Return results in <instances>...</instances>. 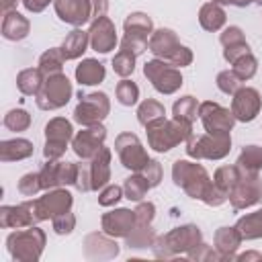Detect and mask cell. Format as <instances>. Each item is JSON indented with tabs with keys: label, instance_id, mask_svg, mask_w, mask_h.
Returning <instances> with one entry per match:
<instances>
[{
	"label": "cell",
	"instance_id": "cell-22",
	"mask_svg": "<svg viewBox=\"0 0 262 262\" xmlns=\"http://www.w3.org/2000/svg\"><path fill=\"white\" fill-rule=\"evenodd\" d=\"M111 160L113 154L108 147H100V151L90 160V182H92V190H100L106 184H111Z\"/></svg>",
	"mask_w": 262,
	"mask_h": 262
},
{
	"label": "cell",
	"instance_id": "cell-55",
	"mask_svg": "<svg viewBox=\"0 0 262 262\" xmlns=\"http://www.w3.org/2000/svg\"><path fill=\"white\" fill-rule=\"evenodd\" d=\"M80 192H90L92 190V182H90V166L88 164H78V178L74 184Z\"/></svg>",
	"mask_w": 262,
	"mask_h": 262
},
{
	"label": "cell",
	"instance_id": "cell-15",
	"mask_svg": "<svg viewBox=\"0 0 262 262\" xmlns=\"http://www.w3.org/2000/svg\"><path fill=\"white\" fill-rule=\"evenodd\" d=\"M260 108H262L260 92L252 86H242L231 96V113L239 123H252L260 115Z\"/></svg>",
	"mask_w": 262,
	"mask_h": 262
},
{
	"label": "cell",
	"instance_id": "cell-29",
	"mask_svg": "<svg viewBox=\"0 0 262 262\" xmlns=\"http://www.w3.org/2000/svg\"><path fill=\"white\" fill-rule=\"evenodd\" d=\"M227 23V14H225V8L217 2H205L199 10V25L209 31V33H217L225 27Z\"/></svg>",
	"mask_w": 262,
	"mask_h": 262
},
{
	"label": "cell",
	"instance_id": "cell-5",
	"mask_svg": "<svg viewBox=\"0 0 262 262\" xmlns=\"http://www.w3.org/2000/svg\"><path fill=\"white\" fill-rule=\"evenodd\" d=\"M184 145L190 160H223L231 151V135H215L207 131L201 135L192 133Z\"/></svg>",
	"mask_w": 262,
	"mask_h": 262
},
{
	"label": "cell",
	"instance_id": "cell-60",
	"mask_svg": "<svg viewBox=\"0 0 262 262\" xmlns=\"http://www.w3.org/2000/svg\"><path fill=\"white\" fill-rule=\"evenodd\" d=\"M23 2V0H0V8H2V14L10 12V10H16V4Z\"/></svg>",
	"mask_w": 262,
	"mask_h": 262
},
{
	"label": "cell",
	"instance_id": "cell-17",
	"mask_svg": "<svg viewBox=\"0 0 262 262\" xmlns=\"http://www.w3.org/2000/svg\"><path fill=\"white\" fill-rule=\"evenodd\" d=\"M90 35V47L96 53H111L117 45H119V37H117V27L108 16H98L90 23L88 29Z\"/></svg>",
	"mask_w": 262,
	"mask_h": 262
},
{
	"label": "cell",
	"instance_id": "cell-62",
	"mask_svg": "<svg viewBox=\"0 0 262 262\" xmlns=\"http://www.w3.org/2000/svg\"><path fill=\"white\" fill-rule=\"evenodd\" d=\"M254 4H258V6H262V0H254Z\"/></svg>",
	"mask_w": 262,
	"mask_h": 262
},
{
	"label": "cell",
	"instance_id": "cell-10",
	"mask_svg": "<svg viewBox=\"0 0 262 262\" xmlns=\"http://www.w3.org/2000/svg\"><path fill=\"white\" fill-rule=\"evenodd\" d=\"M115 151H117L121 164L131 172H141L145 168V164L151 160L147 156L141 139L131 131H123L115 137Z\"/></svg>",
	"mask_w": 262,
	"mask_h": 262
},
{
	"label": "cell",
	"instance_id": "cell-42",
	"mask_svg": "<svg viewBox=\"0 0 262 262\" xmlns=\"http://www.w3.org/2000/svg\"><path fill=\"white\" fill-rule=\"evenodd\" d=\"M231 70H233V74H235L242 82H248V80H252V78L256 76V72H258V59H256L252 53H248V55L239 57L237 61H233V63H231Z\"/></svg>",
	"mask_w": 262,
	"mask_h": 262
},
{
	"label": "cell",
	"instance_id": "cell-20",
	"mask_svg": "<svg viewBox=\"0 0 262 262\" xmlns=\"http://www.w3.org/2000/svg\"><path fill=\"white\" fill-rule=\"evenodd\" d=\"M53 8H55V14L59 16V20L66 25H72L74 29L92 20L90 0H55Z\"/></svg>",
	"mask_w": 262,
	"mask_h": 262
},
{
	"label": "cell",
	"instance_id": "cell-44",
	"mask_svg": "<svg viewBox=\"0 0 262 262\" xmlns=\"http://www.w3.org/2000/svg\"><path fill=\"white\" fill-rule=\"evenodd\" d=\"M215 82H217V88H219L223 94H229V96H233V94L242 88V80L233 74V70H221V72L217 74Z\"/></svg>",
	"mask_w": 262,
	"mask_h": 262
},
{
	"label": "cell",
	"instance_id": "cell-14",
	"mask_svg": "<svg viewBox=\"0 0 262 262\" xmlns=\"http://www.w3.org/2000/svg\"><path fill=\"white\" fill-rule=\"evenodd\" d=\"M104 139H106V129L102 123L82 127L78 133H74L72 149L80 160H92L104 145Z\"/></svg>",
	"mask_w": 262,
	"mask_h": 262
},
{
	"label": "cell",
	"instance_id": "cell-24",
	"mask_svg": "<svg viewBox=\"0 0 262 262\" xmlns=\"http://www.w3.org/2000/svg\"><path fill=\"white\" fill-rule=\"evenodd\" d=\"M2 37L6 41H23L31 33V20L23 16L18 10H10L2 14Z\"/></svg>",
	"mask_w": 262,
	"mask_h": 262
},
{
	"label": "cell",
	"instance_id": "cell-33",
	"mask_svg": "<svg viewBox=\"0 0 262 262\" xmlns=\"http://www.w3.org/2000/svg\"><path fill=\"white\" fill-rule=\"evenodd\" d=\"M235 166L242 172L260 174V170H262V147L260 145H254V143L252 145H244V149L237 156Z\"/></svg>",
	"mask_w": 262,
	"mask_h": 262
},
{
	"label": "cell",
	"instance_id": "cell-56",
	"mask_svg": "<svg viewBox=\"0 0 262 262\" xmlns=\"http://www.w3.org/2000/svg\"><path fill=\"white\" fill-rule=\"evenodd\" d=\"M119 47H121V49H127V51H131L133 55H141V53L147 49V43H145V41H137V39H129V37H123V39L119 41Z\"/></svg>",
	"mask_w": 262,
	"mask_h": 262
},
{
	"label": "cell",
	"instance_id": "cell-26",
	"mask_svg": "<svg viewBox=\"0 0 262 262\" xmlns=\"http://www.w3.org/2000/svg\"><path fill=\"white\" fill-rule=\"evenodd\" d=\"M88 45H90V35H88V31H84L82 27H76V29H72V31L66 35V39L61 41V53H63V57H66L68 61H74V59H80V57L86 53Z\"/></svg>",
	"mask_w": 262,
	"mask_h": 262
},
{
	"label": "cell",
	"instance_id": "cell-30",
	"mask_svg": "<svg viewBox=\"0 0 262 262\" xmlns=\"http://www.w3.org/2000/svg\"><path fill=\"white\" fill-rule=\"evenodd\" d=\"M43 82H45V74L41 72L39 66L37 68H25L16 74V88L25 96H37Z\"/></svg>",
	"mask_w": 262,
	"mask_h": 262
},
{
	"label": "cell",
	"instance_id": "cell-51",
	"mask_svg": "<svg viewBox=\"0 0 262 262\" xmlns=\"http://www.w3.org/2000/svg\"><path fill=\"white\" fill-rule=\"evenodd\" d=\"M205 205H209V207H221L225 201H227V192H223L213 180H211V184L207 186V190H205V194H203V199H201Z\"/></svg>",
	"mask_w": 262,
	"mask_h": 262
},
{
	"label": "cell",
	"instance_id": "cell-61",
	"mask_svg": "<svg viewBox=\"0 0 262 262\" xmlns=\"http://www.w3.org/2000/svg\"><path fill=\"white\" fill-rule=\"evenodd\" d=\"M235 260H239V262H248V260H262V254H258V252H246V254L235 256Z\"/></svg>",
	"mask_w": 262,
	"mask_h": 262
},
{
	"label": "cell",
	"instance_id": "cell-31",
	"mask_svg": "<svg viewBox=\"0 0 262 262\" xmlns=\"http://www.w3.org/2000/svg\"><path fill=\"white\" fill-rule=\"evenodd\" d=\"M235 229L239 231L242 239H246V242L260 239L262 237V209L239 217L237 223H235Z\"/></svg>",
	"mask_w": 262,
	"mask_h": 262
},
{
	"label": "cell",
	"instance_id": "cell-43",
	"mask_svg": "<svg viewBox=\"0 0 262 262\" xmlns=\"http://www.w3.org/2000/svg\"><path fill=\"white\" fill-rule=\"evenodd\" d=\"M39 180H41L43 190L57 188L59 186V160H47V164H43V168L39 170Z\"/></svg>",
	"mask_w": 262,
	"mask_h": 262
},
{
	"label": "cell",
	"instance_id": "cell-52",
	"mask_svg": "<svg viewBox=\"0 0 262 262\" xmlns=\"http://www.w3.org/2000/svg\"><path fill=\"white\" fill-rule=\"evenodd\" d=\"M244 41H246V35H244V31H242L237 25L225 27V29L221 31V35H219V43H221L223 47L235 45V43H244Z\"/></svg>",
	"mask_w": 262,
	"mask_h": 262
},
{
	"label": "cell",
	"instance_id": "cell-12",
	"mask_svg": "<svg viewBox=\"0 0 262 262\" xmlns=\"http://www.w3.org/2000/svg\"><path fill=\"white\" fill-rule=\"evenodd\" d=\"M231 207L235 211L242 209H250L254 205H258L262 201V178L260 174H248L239 170V178L235 182V186L229 190V199Z\"/></svg>",
	"mask_w": 262,
	"mask_h": 262
},
{
	"label": "cell",
	"instance_id": "cell-36",
	"mask_svg": "<svg viewBox=\"0 0 262 262\" xmlns=\"http://www.w3.org/2000/svg\"><path fill=\"white\" fill-rule=\"evenodd\" d=\"M149 188H151V186H149V182L145 180V176H143L141 172H133V174H131L129 178H125V182H123L125 199L133 201V203L143 201V196L147 194Z\"/></svg>",
	"mask_w": 262,
	"mask_h": 262
},
{
	"label": "cell",
	"instance_id": "cell-34",
	"mask_svg": "<svg viewBox=\"0 0 262 262\" xmlns=\"http://www.w3.org/2000/svg\"><path fill=\"white\" fill-rule=\"evenodd\" d=\"M158 233L151 225H135V229L125 237V246L129 250H145L151 248Z\"/></svg>",
	"mask_w": 262,
	"mask_h": 262
},
{
	"label": "cell",
	"instance_id": "cell-21",
	"mask_svg": "<svg viewBox=\"0 0 262 262\" xmlns=\"http://www.w3.org/2000/svg\"><path fill=\"white\" fill-rule=\"evenodd\" d=\"M180 41L176 37V33L172 29H156L147 41V51L154 53V57H160V59H168L176 49H178Z\"/></svg>",
	"mask_w": 262,
	"mask_h": 262
},
{
	"label": "cell",
	"instance_id": "cell-9",
	"mask_svg": "<svg viewBox=\"0 0 262 262\" xmlns=\"http://www.w3.org/2000/svg\"><path fill=\"white\" fill-rule=\"evenodd\" d=\"M74 139V127L66 117H53L45 125V160H59Z\"/></svg>",
	"mask_w": 262,
	"mask_h": 262
},
{
	"label": "cell",
	"instance_id": "cell-35",
	"mask_svg": "<svg viewBox=\"0 0 262 262\" xmlns=\"http://www.w3.org/2000/svg\"><path fill=\"white\" fill-rule=\"evenodd\" d=\"M137 121H139V125H143V127H147L149 123H154V121H158V119H162V117H166V106L160 102V100H156V98H145V100H141L139 102V106H137Z\"/></svg>",
	"mask_w": 262,
	"mask_h": 262
},
{
	"label": "cell",
	"instance_id": "cell-3",
	"mask_svg": "<svg viewBox=\"0 0 262 262\" xmlns=\"http://www.w3.org/2000/svg\"><path fill=\"white\" fill-rule=\"evenodd\" d=\"M45 242H47L45 231L37 225H31L8 233L6 250L10 258L16 262H37L45 250Z\"/></svg>",
	"mask_w": 262,
	"mask_h": 262
},
{
	"label": "cell",
	"instance_id": "cell-8",
	"mask_svg": "<svg viewBox=\"0 0 262 262\" xmlns=\"http://www.w3.org/2000/svg\"><path fill=\"white\" fill-rule=\"evenodd\" d=\"M80 102L74 108V121L82 127L102 123L111 113V98L106 92H80Z\"/></svg>",
	"mask_w": 262,
	"mask_h": 262
},
{
	"label": "cell",
	"instance_id": "cell-57",
	"mask_svg": "<svg viewBox=\"0 0 262 262\" xmlns=\"http://www.w3.org/2000/svg\"><path fill=\"white\" fill-rule=\"evenodd\" d=\"M51 2H55V0H23V6H25L29 12H33V14H39V12H43Z\"/></svg>",
	"mask_w": 262,
	"mask_h": 262
},
{
	"label": "cell",
	"instance_id": "cell-49",
	"mask_svg": "<svg viewBox=\"0 0 262 262\" xmlns=\"http://www.w3.org/2000/svg\"><path fill=\"white\" fill-rule=\"evenodd\" d=\"M186 258L188 260H196V262H211V260H223L221 258V254L215 250V248H211V246H207L205 242L201 244V246H196L190 254H186Z\"/></svg>",
	"mask_w": 262,
	"mask_h": 262
},
{
	"label": "cell",
	"instance_id": "cell-53",
	"mask_svg": "<svg viewBox=\"0 0 262 262\" xmlns=\"http://www.w3.org/2000/svg\"><path fill=\"white\" fill-rule=\"evenodd\" d=\"M141 174L145 176V180L149 182V186L156 188V186L162 182V176H164V172H162V164H160L158 160H149V162L145 164V168L141 170Z\"/></svg>",
	"mask_w": 262,
	"mask_h": 262
},
{
	"label": "cell",
	"instance_id": "cell-6",
	"mask_svg": "<svg viewBox=\"0 0 262 262\" xmlns=\"http://www.w3.org/2000/svg\"><path fill=\"white\" fill-rule=\"evenodd\" d=\"M143 76L151 82L154 90L164 94V96L176 94L182 88V82H184L180 70L174 68L172 63L160 59V57H154V59L143 63Z\"/></svg>",
	"mask_w": 262,
	"mask_h": 262
},
{
	"label": "cell",
	"instance_id": "cell-47",
	"mask_svg": "<svg viewBox=\"0 0 262 262\" xmlns=\"http://www.w3.org/2000/svg\"><path fill=\"white\" fill-rule=\"evenodd\" d=\"M51 227L57 235H70L76 229V215L72 211H66L51 219Z\"/></svg>",
	"mask_w": 262,
	"mask_h": 262
},
{
	"label": "cell",
	"instance_id": "cell-58",
	"mask_svg": "<svg viewBox=\"0 0 262 262\" xmlns=\"http://www.w3.org/2000/svg\"><path fill=\"white\" fill-rule=\"evenodd\" d=\"M90 6H92V20H94L98 16H106L108 0H90Z\"/></svg>",
	"mask_w": 262,
	"mask_h": 262
},
{
	"label": "cell",
	"instance_id": "cell-41",
	"mask_svg": "<svg viewBox=\"0 0 262 262\" xmlns=\"http://www.w3.org/2000/svg\"><path fill=\"white\" fill-rule=\"evenodd\" d=\"M4 127L8 131H14V133H20V131H27L31 127V115L25 111V108H10L4 119H2Z\"/></svg>",
	"mask_w": 262,
	"mask_h": 262
},
{
	"label": "cell",
	"instance_id": "cell-27",
	"mask_svg": "<svg viewBox=\"0 0 262 262\" xmlns=\"http://www.w3.org/2000/svg\"><path fill=\"white\" fill-rule=\"evenodd\" d=\"M74 76H76V82H78L80 86H96V84L104 82L106 70H104V66H102L98 59L86 57V59H82V61L76 66Z\"/></svg>",
	"mask_w": 262,
	"mask_h": 262
},
{
	"label": "cell",
	"instance_id": "cell-16",
	"mask_svg": "<svg viewBox=\"0 0 262 262\" xmlns=\"http://www.w3.org/2000/svg\"><path fill=\"white\" fill-rule=\"evenodd\" d=\"M39 223L35 215V199L18 205H2L0 207V227L2 229H23Z\"/></svg>",
	"mask_w": 262,
	"mask_h": 262
},
{
	"label": "cell",
	"instance_id": "cell-4",
	"mask_svg": "<svg viewBox=\"0 0 262 262\" xmlns=\"http://www.w3.org/2000/svg\"><path fill=\"white\" fill-rule=\"evenodd\" d=\"M172 180L178 188L186 192V196L201 201L207 186L211 184V176L205 166L196 164V160H176L172 164Z\"/></svg>",
	"mask_w": 262,
	"mask_h": 262
},
{
	"label": "cell",
	"instance_id": "cell-11",
	"mask_svg": "<svg viewBox=\"0 0 262 262\" xmlns=\"http://www.w3.org/2000/svg\"><path fill=\"white\" fill-rule=\"evenodd\" d=\"M199 119L203 123V129L215 135H231V129L237 123L231 108H225L213 100H205L199 104Z\"/></svg>",
	"mask_w": 262,
	"mask_h": 262
},
{
	"label": "cell",
	"instance_id": "cell-13",
	"mask_svg": "<svg viewBox=\"0 0 262 262\" xmlns=\"http://www.w3.org/2000/svg\"><path fill=\"white\" fill-rule=\"evenodd\" d=\"M72 205H74V196L66 186L49 188L45 190L43 196L35 199V215L39 221H47L66 211H72Z\"/></svg>",
	"mask_w": 262,
	"mask_h": 262
},
{
	"label": "cell",
	"instance_id": "cell-48",
	"mask_svg": "<svg viewBox=\"0 0 262 262\" xmlns=\"http://www.w3.org/2000/svg\"><path fill=\"white\" fill-rule=\"evenodd\" d=\"M133 211H135L137 225H151V221L156 217V205L151 201H139Z\"/></svg>",
	"mask_w": 262,
	"mask_h": 262
},
{
	"label": "cell",
	"instance_id": "cell-19",
	"mask_svg": "<svg viewBox=\"0 0 262 262\" xmlns=\"http://www.w3.org/2000/svg\"><path fill=\"white\" fill-rule=\"evenodd\" d=\"M137 225V219H135V211L131 209H125V207H119V209H113L108 213H104L100 217V229L113 237H127Z\"/></svg>",
	"mask_w": 262,
	"mask_h": 262
},
{
	"label": "cell",
	"instance_id": "cell-1",
	"mask_svg": "<svg viewBox=\"0 0 262 262\" xmlns=\"http://www.w3.org/2000/svg\"><path fill=\"white\" fill-rule=\"evenodd\" d=\"M201 244H203V231H201V227L194 225V223H186V225H180V227L170 229L164 235H158L156 242H154V246H151V252H154L156 258L172 260L176 256L190 254Z\"/></svg>",
	"mask_w": 262,
	"mask_h": 262
},
{
	"label": "cell",
	"instance_id": "cell-39",
	"mask_svg": "<svg viewBox=\"0 0 262 262\" xmlns=\"http://www.w3.org/2000/svg\"><path fill=\"white\" fill-rule=\"evenodd\" d=\"M135 59H137V55H133L131 51L119 47V51L113 55V61H111L113 63V72L119 78H129L135 72Z\"/></svg>",
	"mask_w": 262,
	"mask_h": 262
},
{
	"label": "cell",
	"instance_id": "cell-46",
	"mask_svg": "<svg viewBox=\"0 0 262 262\" xmlns=\"http://www.w3.org/2000/svg\"><path fill=\"white\" fill-rule=\"evenodd\" d=\"M16 188H18V192L23 196H37V192L43 190L41 188V180H39V172H29V174L20 176Z\"/></svg>",
	"mask_w": 262,
	"mask_h": 262
},
{
	"label": "cell",
	"instance_id": "cell-40",
	"mask_svg": "<svg viewBox=\"0 0 262 262\" xmlns=\"http://www.w3.org/2000/svg\"><path fill=\"white\" fill-rule=\"evenodd\" d=\"M115 96H117L119 104H123V106H135L137 100H139V86L133 80H129V78H123L117 84V88H115Z\"/></svg>",
	"mask_w": 262,
	"mask_h": 262
},
{
	"label": "cell",
	"instance_id": "cell-59",
	"mask_svg": "<svg viewBox=\"0 0 262 262\" xmlns=\"http://www.w3.org/2000/svg\"><path fill=\"white\" fill-rule=\"evenodd\" d=\"M213 2H217V4H221V6H237V8H246V6H250L254 0H213Z\"/></svg>",
	"mask_w": 262,
	"mask_h": 262
},
{
	"label": "cell",
	"instance_id": "cell-23",
	"mask_svg": "<svg viewBox=\"0 0 262 262\" xmlns=\"http://www.w3.org/2000/svg\"><path fill=\"white\" fill-rule=\"evenodd\" d=\"M242 235H239V231L235 229V225L233 227H219L217 231H215V235H213V248L221 254V258L223 260H235V252H237V248L242 246Z\"/></svg>",
	"mask_w": 262,
	"mask_h": 262
},
{
	"label": "cell",
	"instance_id": "cell-38",
	"mask_svg": "<svg viewBox=\"0 0 262 262\" xmlns=\"http://www.w3.org/2000/svg\"><path fill=\"white\" fill-rule=\"evenodd\" d=\"M237 178H239V168H237L235 164L219 166V168L215 170V174H213V182H215L223 192H227V199H229V190L235 186Z\"/></svg>",
	"mask_w": 262,
	"mask_h": 262
},
{
	"label": "cell",
	"instance_id": "cell-32",
	"mask_svg": "<svg viewBox=\"0 0 262 262\" xmlns=\"http://www.w3.org/2000/svg\"><path fill=\"white\" fill-rule=\"evenodd\" d=\"M199 100L190 94L186 96H180L174 104H172V117L180 123H186V125H192L199 117Z\"/></svg>",
	"mask_w": 262,
	"mask_h": 262
},
{
	"label": "cell",
	"instance_id": "cell-18",
	"mask_svg": "<svg viewBox=\"0 0 262 262\" xmlns=\"http://www.w3.org/2000/svg\"><path fill=\"white\" fill-rule=\"evenodd\" d=\"M121 252L117 237L104 231H92L84 237V258L86 260H113Z\"/></svg>",
	"mask_w": 262,
	"mask_h": 262
},
{
	"label": "cell",
	"instance_id": "cell-2",
	"mask_svg": "<svg viewBox=\"0 0 262 262\" xmlns=\"http://www.w3.org/2000/svg\"><path fill=\"white\" fill-rule=\"evenodd\" d=\"M145 133H147L149 147L156 149L158 154H164V151H170L172 147L184 143L192 135V125L180 123L174 117L172 119L162 117V119L149 123L145 127Z\"/></svg>",
	"mask_w": 262,
	"mask_h": 262
},
{
	"label": "cell",
	"instance_id": "cell-50",
	"mask_svg": "<svg viewBox=\"0 0 262 262\" xmlns=\"http://www.w3.org/2000/svg\"><path fill=\"white\" fill-rule=\"evenodd\" d=\"M192 59H194V55H192V51H190V47H186V45H178V49L166 59L168 63H172L174 68H186V66H190L192 63Z\"/></svg>",
	"mask_w": 262,
	"mask_h": 262
},
{
	"label": "cell",
	"instance_id": "cell-7",
	"mask_svg": "<svg viewBox=\"0 0 262 262\" xmlns=\"http://www.w3.org/2000/svg\"><path fill=\"white\" fill-rule=\"evenodd\" d=\"M72 94H74V88H72L70 78L63 72L51 74V76H45V82L39 94L35 96V102L41 111H57L70 102Z\"/></svg>",
	"mask_w": 262,
	"mask_h": 262
},
{
	"label": "cell",
	"instance_id": "cell-37",
	"mask_svg": "<svg viewBox=\"0 0 262 262\" xmlns=\"http://www.w3.org/2000/svg\"><path fill=\"white\" fill-rule=\"evenodd\" d=\"M68 59L63 57L61 53V47H51V49H45L41 55H39V68L45 76H51V74H61L63 70V63Z\"/></svg>",
	"mask_w": 262,
	"mask_h": 262
},
{
	"label": "cell",
	"instance_id": "cell-54",
	"mask_svg": "<svg viewBox=\"0 0 262 262\" xmlns=\"http://www.w3.org/2000/svg\"><path fill=\"white\" fill-rule=\"evenodd\" d=\"M248 53H252V49H250L248 41L223 47V59H225L227 63H233V61H237L239 57H244V55H248Z\"/></svg>",
	"mask_w": 262,
	"mask_h": 262
},
{
	"label": "cell",
	"instance_id": "cell-28",
	"mask_svg": "<svg viewBox=\"0 0 262 262\" xmlns=\"http://www.w3.org/2000/svg\"><path fill=\"white\" fill-rule=\"evenodd\" d=\"M33 156V141L25 137H14V139H4L0 141V162H20Z\"/></svg>",
	"mask_w": 262,
	"mask_h": 262
},
{
	"label": "cell",
	"instance_id": "cell-25",
	"mask_svg": "<svg viewBox=\"0 0 262 262\" xmlns=\"http://www.w3.org/2000/svg\"><path fill=\"white\" fill-rule=\"evenodd\" d=\"M123 31L125 35L123 37H129V39H137V41H149L151 33L156 31L154 29V20L151 16H147L145 12H131L125 23H123Z\"/></svg>",
	"mask_w": 262,
	"mask_h": 262
},
{
	"label": "cell",
	"instance_id": "cell-45",
	"mask_svg": "<svg viewBox=\"0 0 262 262\" xmlns=\"http://www.w3.org/2000/svg\"><path fill=\"white\" fill-rule=\"evenodd\" d=\"M125 196L123 186L119 184H106L104 188L98 190V205L100 207H117V203Z\"/></svg>",
	"mask_w": 262,
	"mask_h": 262
}]
</instances>
